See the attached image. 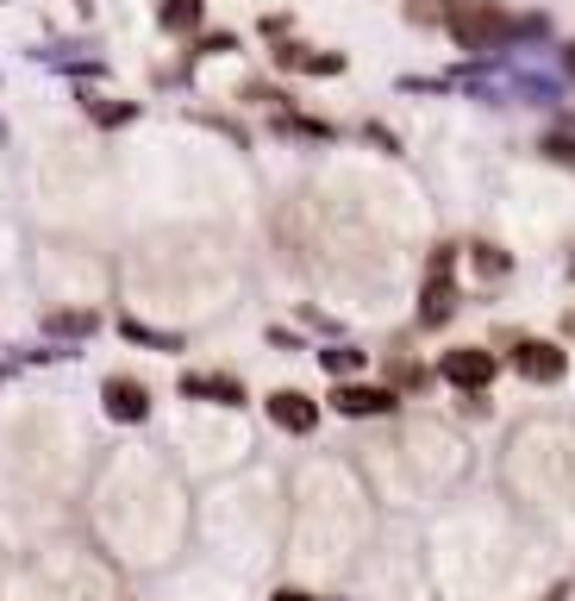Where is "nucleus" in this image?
<instances>
[{"instance_id": "obj_8", "label": "nucleus", "mask_w": 575, "mask_h": 601, "mask_svg": "<svg viewBox=\"0 0 575 601\" xmlns=\"http://www.w3.org/2000/svg\"><path fill=\"white\" fill-rule=\"evenodd\" d=\"M188 395H219V401H245V395H238V383H226V376H188Z\"/></svg>"}, {"instance_id": "obj_10", "label": "nucleus", "mask_w": 575, "mask_h": 601, "mask_svg": "<svg viewBox=\"0 0 575 601\" xmlns=\"http://www.w3.org/2000/svg\"><path fill=\"white\" fill-rule=\"evenodd\" d=\"M357 364H364L357 351H326V369H332V376H338V383H345V376H350V369H357Z\"/></svg>"}, {"instance_id": "obj_9", "label": "nucleus", "mask_w": 575, "mask_h": 601, "mask_svg": "<svg viewBox=\"0 0 575 601\" xmlns=\"http://www.w3.org/2000/svg\"><path fill=\"white\" fill-rule=\"evenodd\" d=\"M88 114L107 119V126H126V119H132V107H126V100H88Z\"/></svg>"}, {"instance_id": "obj_4", "label": "nucleus", "mask_w": 575, "mask_h": 601, "mask_svg": "<svg viewBox=\"0 0 575 601\" xmlns=\"http://www.w3.org/2000/svg\"><path fill=\"white\" fill-rule=\"evenodd\" d=\"M269 414H275V427H288V432H313V420H319V408H313L301 388H282V395H269Z\"/></svg>"}, {"instance_id": "obj_12", "label": "nucleus", "mask_w": 575, "mask_h": 601, "mask_svg": "<svg viewBox=\"0 0 575 601\" xmlns=\"http://www.w3.org/2000/svg\"><path fill=\"white\" fill-rule=\"evenodd\" d=\"M569 63H575V57H569Z\"/></svg>"}, {"instance_id": "obj_2", "label": "nucleus", "mask_w": 575, "mask_h": 601, "mask_svg": "<svg viewBox=\"0 0 575 601\" xmlns=\"http://www.w3.org/2000/svg\"><path fill=\"white\" fill-rule=\"evenodd\" d=\"M107 414H113V420H126V427H132V420H144V414H151V388L132 383V376H113V383H107Z\"/></svg>"}, {"instance_id": "obj_1", "label": "nucleus", "mask_w": 575, "mask_h": 601, "mask_svg": "<svg viewBox=\"0 0 575 601\" xmlns=\"http://www.w3.org/2000/svg\"><path fill=\"white\" fill-rule=\"evenodd\" d=\"M444 383H457V388H488V383H495V351H476V345L444 351Z\"/></svg>"}, {"instance_id": "obj_3", "label": "nucleus", "mask_w": 575, "mask_h": 601, "mask_svg": "<svg viewBox=\"0 0 575 601\" xmlns=\"http://www.w3.org/2000/svg\"><path fill=\"white\" fill-rule=\"evenodd\" d=\"M513 364L525 369L532 383H556L569 357H563V345H544V339H525V345H519V357H513Z\"/></svg>"}, {"instance_id": "obj_5", "label": "nucleus", "mask_w": 575, "mask_h": 601, "mask_svg": "<svg viewBox=\"0 0 575 601\" xmlns=\"http://www.w3.org/2000/svg\"><path fill=\"white\" fill-rule=\"evenodd\" d=\"M332 408H338V414H388V408H394V395H388V388H357V383H338Z\"/></svg>"}, {"instance_id": "obj_6", "label": "nucleus", "mask_w": 575, "mask_h": 601, "mask_svg": "<svg viewBox=\"0 0 575 601\" xmlns=\"http://www.w3.org/2000/svg\"><path fill=\"white\" fill-rule=\"evenodd\" d=\"M457 39L469 44V51H481L488 39H500V13L495 7H469V13H457Z\"/></svg>"}, {"instance_id": "obj_11", "label": "nucleus", "mask_w": 575, "mask_h": 601, "mask_svg": "<svg viewBox=\"0 0 575 601\" xmlns=\"http://www.w3.org/2000/svg\"><path fill=\"white\" fill-rule=\"evenodd\" d=\"M275 601H313V595H301V589H275Z\"/></svg>"}, {"instance_id": "obj_7", "label": "nucleus", "mask_w": 575, "mask_h": 601, "mask_svg": "<svg viewBox=\"0 0 575 601\" xmlns=\"http://www.w3.org/2000/svg\"><path fill=\"white\" fill-rule=\"evenodd\" d=\"M156 20L170 25V32H194V25H200V0H163Z\"/></svg>"}]
</instances>
